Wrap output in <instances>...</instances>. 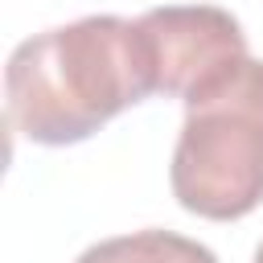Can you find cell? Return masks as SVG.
Segmentation results:
<instances>
[{
    "instance_id": "obj_1",
    "label": "cell",
    "mask_w": 263,
    "mask_h": 263,
    "mask_svg": "<svg viewBox=\"0 0 263 263\" xmlns=\"http://www.w3.org/2000/svg\"><path fill=\"white\" fill-rule=\"evenodd\" d=\"M156 95L136 21L82 16L21 41L4 66L8 123L45 148L90 140L119 111Z\"/></svg>"
},
{
    "instance_id": "obj_2",
    "label": "cell",
    "mask_w": 263,
    "mask_h": 263,
    "mask_svg": "<svg viewBox=\"0 0 263 263\" xmlns=\"http://www.w3.org/2000/svg\"><path fill=\"white\" fill-rule=\"evenodd\" d=\"M168 185L181 210L238 222L263 201V62L242 58L185 99Z\"/></svg>"
},
{
    "instance_id": "obj_3",
    "label": "cell",
    "mask_w": 263,
    "mask_h": 263,
    "mask_svg": "<svg viewBox=\"0 0 263 263\" xmlns=\"http://www.w3.org/2000/svg\"><path fill=\"white\" fill-rule=\"evenodd\" d=\"M152 62V86L164 99H189L197 86L238 66L247 53V33L238 16L214 4H168L152 8L140 21Z\"/></svg>"
},
{
    "instance_id": "obj_4",
    "label": "cell",
    "mask_w": 263,
    "mask_h": 263,
    "mask_svg": "<svg viewBox=\"0 0 263 263\" xmlns=\"http://www.w3.org/2000/svg\"><path fill=\"white\" fill-rule=\"evenodd\" d=\"M74 263H218V255L173 230H136L86 247Z\"/></svg>"
},
{
    "instance_id": "obj_5",
    "label": "cell",
    "mask_w": 263,
    "mask_h": 263,
    "mask_svg": "<svg viewBox=\"0 0 263 263\" xmlns=\"http://www.w3.org/2000/svg\"><path fill=\"white\" fill-rule=\"evenodd\" d=\"M255 263H263V242H259V251H255Z\"/></svg>"
}]
</instances>
